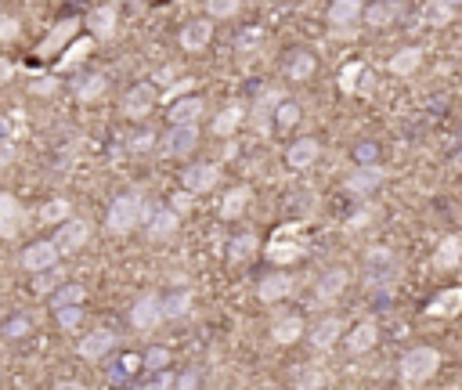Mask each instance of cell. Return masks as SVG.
<instances>
[{
  "instance_id": "cell-1",
  "label": "cell",
  "mask_w": 462,
  "mask_h": 390,
  "mask_svg": "<svg viewBox=\"0 0 462 390\" xmlns=\"http://www.w3.org/2000/svg\"><path fill=\"white\" fill-rule=\"evenodd\" d=\"M145 217H148V210H145V195L134 188V192H123V195H116V199H112L105 225H108V232L123 235V232H131L134 225H141Z\"/></svg>"
},
{
  "instance_id": "cell-2",
  "label": "cell",
  "mask_w": 462,
  "mask_h": 390,
  "mask_svg": "<svg viewBox=\"0 0 462 390\" xmlns=\"http://www.w3.org/2000/svg\"><path fill=\"white\" fill-rule=\"evenodd\" d=\"M397 278H401V260H397V253L386 250V246H372V250L365 253V283H369L372 290H390Z\"/></svg>"
},
{
  "instance_id": "cell-3",
  "label": "cell",
  "mask_w": 462,
  "mask_h": 390,
  "mask_svg": "<svg viewBox=\"0 0 462 390\" xmlns=\"http://www.w3.org/2000/svg\"><path fill=\"white\" fill-rule=\"evenodd\" d=\"M304 253H307V232L300 225H282L267 243V260L271 264H293Z\"/></svg>"
},
{
  "instance_id": "cell-4",
  "label": "cell",
  "mask_w": 462,
  "mask_h": 390,
  "mask_svg": "<svg viewBox=\"0 0 462 390\" xmlns=\"http://www.w3.org/2000/svg\"><path fill=\"white\" fill-rule=\"evenodd\" d=\"M441 369V354L434 347H412L409 354L401 358V379L404 383H426L434 372Z\"/></svg>"
},
{
  "instance_id": "cell-5",
  "label": "cell",
  "mask_w": 462,
  "mask_h": 390,
  "mask_svg": "<svg viewBox=\"0 0 462 390\" xmlns=\"http://www.w3.org/2000/svg\"><path fill=\"white\" fill-rule=\"evenodd\" d=\"M87 239H91V225L80 217H69V220H62V228H58V235L51 243L58 246V253H76Z\"/></svg>"
},
{
  "instance_id": "cell-6",
  "label": "cell",
  "mask_w": 462,
  "mask_h": 390,
  "mask_svg": "<svg viewBox=\"0 0 462 390\" xmlns=\"http://www.w3.org/2000/svg\"><path fill=\"white\" fill-rule=\"evenodd\" d=\"M195 145H199V127H195V123H173L170 134L163 138V152H166V155H181V159H185Z\"/></svg>"
},
{
  "instance_id": "cell-7",
  "label": "cell",
  "mask_w": 462,
  "mask_h": 390,
  "mask_svg": "<svg viewBox=\"0 0 462 390\" xmlns=\"http://www.w3.org/2000/svg\"><path fill=\"white\" fill-rule=\"evenodd\" d=\"M159 318H163V300H159L155 293H145V297L134 300V307H131V325H134L138 332L155 329Z\"/></svg>"
},
{
  "instance_id": "cell-8",
  "label": "cell",
  "mask_w": 462,
  "mask_h": 390,
  "mask_svg": "<svg viewBox=\"0 0 462 390\" xmlns=\"http://www.w3.org/2000/svg\"><path fill=\"white\" fill-rule=\"evenodd\" d=\"M22 220H26L22 203L8 192H0V239H15L22 232Z\"/></svg>"
},
{
  "instance_id": "cell-9",
  "label": "cell",
  "mask_w": 462,
  "mask_h": 390,
  "mask_svg": "<svg viewBox=\"0 0 462 390\" xmlns=\"http://www.w3.org/2000/svg\"><path fill=\"white\" fill-rule=\"evenodd\" d=\"M372 69L369 66H362V62H346L343 69H339V91H346V94H372Z\"/></svg>"
},
{
  "instance_id": "cell-10",
  "label": "cell",
  "mask_w": 462,
  "mask_h": 390,
  "mask_svg": "<svg viewBox=\"0 0 462 390\" xmlns=\"http://www.w3.org/2000/svg\"><path fill=\"white\" fill-rule=\"evenodd\" d=\"M152 108H155V87H152V84H138V87L127 91V98H123V116L145 120Z\"/></svg>"
},
{
  "instance_id": "cell-11",
  "label": "cell",
  "mask_w": 462,
  "mask_h": 390,
  "mask_svg": "<svg viewBox=\"0 0 462 390\" xmlns=\"http://www.w3.org/2000/svg\"><path fill=\"white\" fill-rule=\"evenodd\" d=\"M217 178H220V171H217L213 163H192V166H185V174H181V181H185V188L192 195L217 188Z\"/></svg>"
},
{
  "instance_id": "cell-12",
  "label": "cell",
  "mask_w": 462,
  "mask_h": 390,
  "mask_svg": "<svg viewBox=\"0 0 462 390\" xmlns=\"http://www.w3.org/2000/svg\"><path fill=\"white\" fill-rule=\"evenodd\" d=\"M112 347H116V337H112L108 329H94V332H87V337L76 344L80 358H87V362H101V358H108Z\"/></svg>"
},
{
  "instance_id": "cell-13",
  "label": "cell",
  "mask_w": 462,
  "mask_h": 390,
  "mask_svg": "<svg viewBox=\"0 0 462 390\" xmlns=\"http://www.w3.org/2000/svg\"><path fill=\"white\" fill-rule=\"evenodd\" d=\"M58 246L47 239V243H33V246H26V253H22V267L26 271H33V275H40V271H47V267H54L58 264Z\"/></svg>"
},
{
  "instance_id": "cell-14",
  "label": "cell",
  "mask_w": 462,
  "mask_h": 390,
  "mask_svg": "<svg viewBox=\"0 0 462 390\" xmlns=\"http://www.w3.org/2000/svg\"><path fill=\"white\" fill-rule=\"evenodd\" d=\"M365 19L362 0H332L329 4V26L332 29H354Z\"/></svg>"
},
{
  "instance_id": "cell-15",
  "label": "cell",
  "mask_w": 462,
  "mask_h": 390,
  "mask_svg": "<svg viewBox=\"0 0 462 390\" xmlns=\"http://www.w3.org/2000/svg\"><path fill=\"white\" fill-rule=\"evenodd\" d=\"M76 29H80V22L76 19H62V22H54V29L40 40V54H54V51H66L73 40H76Z\"/></svg>"
},
{
  "instance_id": "cell-16",
  "label": "cell",
  "mask_w": 462,
  "mask_h": 390,
  "mask_svg": "<svg viewBox=\"0 0 462 390\" xmlns=\"http://www.w3.org/2000/svg\"><path fill=\"white\" fill-rule=\"evenodd\" d=\"M383 166H358V171L354 174H346V192H351V195H369V192H376L379 185H383Z\"/></svg>"
},
{
  "instance_id": "cell-17",
  "label": "cell",
  "mask_w": 462,
  "mask_h": 390,
  "mask_svg": "<svg viewBox=\"0 0 462 390\" xmlns=\"http://www.w3.org/2000/svg\"><path fill=\"white\" fill-rule=\"evenodd\" d=\"M339 337H343V322L329 314V318H322V322H318V325L307 332V344H311L315 351H329V347H332Z\"/></svg>"
},
{
  "instance_id": "cell-18",
  "label": "cell",
  "mask_w": 462,
  "mask_h": 390,
  "mask_svg": "<svg viewBox=\"0 0 462 390\" xmlns=\"http://www.w3.org/2000/svg\"><path fill=\"white\" fill-rule=\"evenodd\" d=\"M318 152H322V145H318L315 138H300V141H293V145H289V152H285V163L293 166V171H307V166H315Z\"/></svg>"
},
{
  "instance_id": "cell-19",
  "label": "cell",
  "mask_w": 462,
  "mask_h": 390,
  "mask_svg": "<svg viewBox=\"0 0 462 390\" xmlns=\"http://www.w3.org/2000/svg\"><path fill=\"white\" fill-rule=\"evenodd\" d=\"M116 19H120V12H116V4H101L87 15V29L94 40H108L116 33Z\"/></svg>"
},
{
  "instance_id": "cell-20",
  "label": "cell",
  "mask_w": 462,
  "mask_h": 390,
  "mask_svg": "<svg viewBox=\"0 0 462 390\" xmlns=\"http://www.w3.org/2000/svg\"><path fill=\"white\" fill-rule=\"evenodd\" d=\"M260 300L264 304H275V300H285L289 293H293V278H289L285 271H275V275H264L260 278Z\"/></svg>"
},
{
  "instance_id": "cell-21",
  "label": "cell",
  "mask_w": 462,
  "mask_h": 390,
  "mask_svg": "<svg viewBox=\"0 0 462 390\" xmlns=\"http://www.w3.org/2000/svg\"><path fill=\"white\" fill-rule=\"evenodd\" d=\"M426 314H434V318H455V314H462V286H451V290L437 293L430 300Z\"/></svg>"
},
{
  "instance_id": "cell-22",
  "label": "cell",
  "mask_w": 462,
  "mask_h": 390,
  "mask_svg": "<svg viewBox=\"0 0 462 390\" xmlns=\"http://www.w3.org/2000/svg\"><path fill=\"white\" fill-rule=\"evenodd\" d=\"M376 337H379L376 322H372V318H365V322H358L351 332H346V347H351L354 354H365V351H372V347H376Z\"/></svg>"
},
{
  "instance_id": "cell-23",
  "label": "cell",
  "mask_w": 462,
  "mask_h": 390,
  "mask_svg": "<svg viewBox=\"0 0 462 390\" xmlns=\"http://www.w3.org/2000/svg\"><path fill=\"white\" fill-rule=\"evenodd\" d=\"M173 232H178V210L159 206V210L148 213V235L152 239H170Z\"/></svg>"
},
{
  "instance_id": "cell-24",
  "label": "cell",
  "mask_w": 462,
  "mask_h": 390,
  "mask_svg": "<svg viewBox=\"0 0 462 390\" xmlns=\"http://www.w3.org/2000/svg\"><path fill=\"white\" fill-rule=\"evenodd\" d=\"M210 36H213V26H210L206 19H192V22L181 29V47H185V51H203V47L210 44Z\"/></svg>"
},
{
  "instance_id": "cell-25",
  "label": "cell",
  "mask_w": 462,
  "mask_h": 390,
  "mask_svg": "<svg viewBox=\"0 0 462 390\" xmlns=\"http://www.w3.org/2000/svg\"><path fill=\"white\" fill-rule=\"evenodd\" d=\"M300 337H304V322L297 314H285V318H278L271 325V340L275 344H297Z\"/></svg>"
},
{
  "instance_id": "cell-26",
  "label": "cell",
  "mask_w": 462,
  "mask_h": 390,
  "mask_svg": "<svg viewBox=\"0 0 462 390\" xmlns=\"http://www.w3.org/2000/svg\"><path fill=\"white\" fill-rule=\"evenodd\" d=\"M343 286H346V271H343V267H329V271L318 278V300H322V304L336 300V297L343 293Z\"/></svg>"
},
{
  "instance_id": "cell-27",
  "label": "cell",
  "mask_w": 462,
  "mask_h": 390,
  "mask_svg": "<svg viewBox=\"0 0 462 390\" xmlns=\"http://www.w3.org/2000/svg\"><path fill=\"white\" fill-rule=\"evenodd\" d=\"M419 62H423V51L419 47H401L394 59H390V73L394 76H412L419 69Z\"/></svg>"
},
{
  "instance_id": "cell-28",
  "label": "cell",
  "mask_w": 462,
  "mask_h": 390,
  "mask_svg": "<svg viewBox=\"0 0 462 390\" xmlns=\"http://www.w3.org/2000/svg\"><path fill=\"white\" fill-rule=\"evenodd\" d=\"M203 98H178L170 108V123H195L203 116Z\"/></svg>"
},
{
  "instance_id": "cell-29",
  "label": "cell",
  "mask_w": 462,
  "mask_h": 390,
  "mask_svg": "<svg viewBox=\"0 0 462 390\" xmlns=\"http://www.w3.org/2000/svg\"><path fill=\"white\" fill-rule=\"evenodd\" d=\"M91 51H94V36H76V40L62 51V59H58V69H73V66H80Z\"/></svg>"
},
{
  "instance_id": "cell-30",
  "label": "cell",
  "mask_w": 462,
  "mask_h": 390,
  "mask_svg": "<svg viewBox=\"0 0 462 390\" xmlns=\"http://www.w3.org/2000/svg\"><path fill=\"white\" fill-rule=\"evenodd\" d=\"M188 311H192V293H188V290H173V293L163 297V318L178 322V318H185Z\"/></svg>"
},
{
  "instance_id": "cell-31",
  "label": "cell",
  "mask_w": 462,
  "mask_h": 390,
  "mask_svg": "<svg viewBox=\"0 0 462 390\" xmlns=\"http://www.w3.org/2000/svg\"><path fill=\"white\" fill-rule=\"evenodd\" d=\"M250 195H253V192H250V188H243V185H239V188H231V192L220 199V217H224V220H235V217L246 210Z\"/></svg>"
},
{
  "instance_id": "cell-32",
  "label": "cell",
  "mask_w": 462,
  "mask_h": 390,
  "mask_svg": "<svg viewBox=\"0 0 462 390\" xmlns=\"http://www.w3.org/2000/svg\"><path fill=\"white\" fill-rule=\"evenodd\" d=\"M397 15H401V8H397V4H390V0H379V4L365 8V26H372V29H383V26H390Z\"/></svg>"
},
{
  "instance_id": "cell-33",
  "label": "cell",
  "mask_w": 462,
  "mask_h": 390,
  "mask_svg": "<svg viewBox=\"0 0 462 390\" xmlns=\"http://www.w3.org/2000/svg\"><path fill=\"white\" fill-rule=\"evenodd\" d=\"M105 91H108L105 73H91V76H80V80H76V98H80V101H94V98H101Z\"/></svg>"
},
{
  "instance_id": "cell-34",
  "label": "cell",
  "mask_w": 462,
  "mask_h": 390,
  "mask_svg": "<svg viewBox=\"0 0 462 390\" xmlns=\"http://www.w3.org/2000/svg\"><path fill=\"white\" fill-rule=\"evenodd\" d=\"M458 257H462V239H458V235H448V239H441V243H437L434 264H437V267H455V264H458Z\"/></svg>"
},
{
  "instance_id": "cell-35",
  "label": "cell",
  "mask_w": 462,
  "mask_h": 390,
  "mask_svg": "<svg viewBox=\"0 0 462 390\" xmlns=\"http://www.w3.org/2000/svg\"><path fill=\"white\" fill-rule=\"evenodd\" d=\"M239 123H243V108H239V105H227V108H220V113L213 116V134H217V138H227Z\"/></svg>"
},
{
  "instance_id": "cell-36",
  "label": "cell",
  "mask_w": 462,
  "mask_h": 390,
  "mask_svg": "<svg viewBox=\"0 0 462 390\" xmlns=\"http://www.w3.org/2000/svg\"><path fill=\"white\" fill-rule=\"evenodd\" d=\"M138 369H145L138 354H123V358H116V362H112V369H108V383H127Z\"/></svg>"
},
{
  "instance_id": "cell-37",
  "label": "cell",
  "mask_w": 462,
  "mask_h": 390,
  "mask_svg": "<svg viewBox=\"0 0 462 390\" xmlns=\"http://www.w3.org/2000/svg\"><path fill=\"white\" fill-rule=\"evenodd\" d=\"M285 73H289V80H307L315 73V54L311 51H293V59H289Z\"/></svg>"
},
{
  "instance_id": "cell-38",
  "label": "cell",
  "mask_w": 462,
  "mask_h": 390,
  "mask_svg": "<svg viewBox=\"0 0 462 390\" xmlns=\"http://www.w3.org/2000/svg\"><path fill=\"white\" fill-rule=\"evenodd\" d=\"M69 217H73V206L66 199H51V203L40 206V220H44V225H62V220H69Z\"/></svg>"
},
{
  "instance_id": "cell-39",
  "label": "cell",
  "mask_w": 462,
  "mask_h": 390,
  "mask_svg": "<svg viewBox=\"0 0 462 390\" xmlns=\"http://www.w3.org/2000/svg\"><path fill=\"white\" fill-rule=\"evenodd\" d=\"M84 286L80 283H66V286H58L54 293H51V304L54 307H73V304H84Z\"/></svg>"
},
{
  "instance_id": "cell-40",
  "label": "cell",
  "mask_w": 462,
  "mask_h": 390,
  "mask_svg": "<svg viewBox=\"0 0 462 390\" xmlns=\"http://www.w3.org/2000/svg\"><path fill=\"white\" fill-rule=\"evenodd\" d=\"M62 283H66V271L58 267V264H54V267H47V271H40V275H36V283H33V290H36L40 297H47V293H54V290L62 286Z\"/></svg>"
},
{
  "instance_id": "cell-41",
  "label": "cell",
  "mask_w": 462,
  "mask_h": 390,
  "mask_svg": "<svg viewBox=\"0 0 462 390\" xmlns=\"http://www.w3.org/2000/svg\"><path fill=\"white\" fill-rule=\"evenodd\" d=\"M325 383V372L318 365H300V372L293 376V386L297 390H318Z\"/></svg>"
},
{
  "instance_id": "cell-42",
  "label": "cell",
  "mask_w": 462,
  "mask_h": 390,
  "mask_svg": "<svg viewBox=\"0 0 462 390\" xmlns=\"http://www.w3.org/2000/svg\"><path fill=\"white\" fill-rule=\"evenodd\" d=\"M29 329H33V322L26 314H12L4 325H0V337H4V340H22V337H29Z\"/></svg>"
},
{
  "instance_id": "cell-43",
  "label": "cell",
  "mask_w": 462,
  "mask_h": 390,
  "mask_svg": "<svg viewBox=\"0 0 462 390\" xmlns=\"http://www.w3.org/2000/svg\"><path fill=\"white\" fill-rule=\"evenodd\" d=\"M227 253L235 257V260H246V257H253L257 253V235L253 232H243V235H235L227 243Z\"/></svg>"
},
{
  "instance_id": "cell-44",
  "label": "cell",
  "mask_w": 462,
  "mask_h": 390,
  "mask_svg": "<svg viewBox=\"0 0 462 390\" xmlns=\"http://www.w3.org/2000/svg\"><path fill=\"white\" fill-rule=\"evenodd\" d=\"M297 120H300V105H297V101H278L275 123H278L282 131H289V127H297Z\"/></svg>"
},
{
  "instance_id": "cell-45",
  "label": "cell",
  "mask_w": 462,
  "mask_h": 390,
  "mask_svg": "<svg viewBox=\"0 0 462 390\" xmlns=\"http://www.w3.org/2000/svg\"><path fill=\"white\" fill-rule=\"evenodd\" d=\"M423 19H426L430 26H448V22L455 19V12L444 4V0H430V4H426V12H423Z\"/></svg>"
},
{
  "instance_id": "cell-46",
  "label": "cell",
  "mask_w": 462,
  "mask_h": 390,
  "mask_svg": "<svg viewBox=\"0 0 462 390\" xmlns=\"http://www.w3.org/2000/svg\"><path fill=\"white\" fill-rule=\"evenodd\" d=\"M170 386H173V376L166 369H159V372H145V379L134 390H170Z\"/></svg>"
},
{
  "instance_id": "cell-47",
  "label": "cell",
  "mask_w": 462,
  "mask_h": 390,
  "mask_svg": "<svg viewBox=\"0 0 462 390\" xmlns=\"http://www.w3.org/2000/svg\"><path fill=\"white\" fill-rule=\"evenodd\" d=\"M54 318H58V325H62L66 332H73V329L84 322V311H80V304H73V307H54Z\"/></svg>"
},
{
  "instance_id": "cell-48",
  "label": "cell",
  "mask_w": 462,
  "mask_h": 390,
  "mask_svg": "<svg viewBox=\"0 0 462 390\" xmlns=\"http://www.w3.org/2000/svg\"><path fill=\"white\" fill-rule=\"evenodd\" d=\"M141 365H145V372H159V369L170 365V351L166 347H148L145 358H141Z\"/></svg>"
},
{
  "instance_id": "cell-49",
  "label": "cell",
  "mask_w": 462,
  "mask_h": 390,
  "mask_svg": "<svg viewBox=\"0 0 462 390\" xmlns=\"http://www.w3.org/2000/svg\"><path fill=\"white\" fill-rule=\"evenodd\" d=\"M239 8H243V0H206V12L213 19H231Z\"/></svg>"
},
{
  "instance_id": "cell-50",
  "label": "cell",
  "mask_w": 462,
  "mask_h": 390,
  "mask_svg": "<svg viewBox=\"0 0 462 390\" xmlns=\"http://www.w3.org/2000/svg\"><path fill=\"white\" fill-rule=\"evenodd\" d=\"M376 155H379V148H376L372 141H365V145L354 148V163H358V166H379Z\"/></svg>"
},
{
  "instance_id": "cell-51",
  "label": "cell",
  "mask_w": 462,
  "mask_h": 390,
  "mask_svg": "<svg viewBox=\"0 0 462 390\" xmlns=\"http://www.w3.org/2000/svg\"><path fill=\"white\" fill-rule=\"evenodd\" d=\"M170 210H178V213L192 210V192H188V188H185V192H173V199H170Z\"/></svg>"
},
{
  "instance_id": "cell-52",
  "label": "cell",
  "mask_w": 462,
  "mask_h": 390,
  "mask_svg": "<svg viewBox=\"0 0 462 390\" xmlns=\"http://www.w3.org/2000/svg\"><path fill=\"white\" fill-rule=\"evenodd\" d=\"M15 163V145L8 141V138H0V171H4V166H12Z\"/></svg>"
},
{
  "instance_id": "cell-53",
  "label": "cell",
  "mask_w": 462,
  "mask_h": 390,
  "mask_svg": "<svg viewBox=\"0 0 462 390\" xmlns=\"http://www.w3.org/2000/svg\"><path fill=\"white\" fill-rule=\"evenodd\" d=\"M19 33V22L15 19H0V40H8V36H15Z\"/></svg>"
},
{
  "instance_id": "cell-54",
  "label": "cell",
  "mask_w": 462,
  "mask_h": 390,
  "mask_svg": "<svg viewBox=\"0 0 462 390\" xmlns=\"http://www.w3.org/2000/svg\"><path fill=\"white\" fill-rule=\"evenodd\" d=\"M8 80H15V66L8 59H0V87H4Z\"/></svg>"
},
{
  "instance_id": "cell-55",
  "label": "cell",
  "mask_w": 462,
  "mask_h": 390,
  "mask_svg": "<svg viewBox=\"0 0 462 390\" xmlns=\"http://www.w3.org/2000/svg\"><path fill=\"white\" fill-rule=\"evenodd\" d=\"M54 87H58V84H54V80H47V76H44V80H36V84H33V94H51V91H54Z\"/></svg>"
},
{
  "instance_id": "cell-56",
  "label": "cell",
  "mask_w": 462,
  "mask_h": 390,
  "mask_svg": "<svg viewBox=\"0 0 462 390\" xmlns=\"http://www.w3.org/2000/svg\"><path fill=\"white\" fill-rule=\"evenodd\" d=\"M173 386H178V390H195V376L192 372H185L178 383H173Z\"/></svg>"
},
{
  "instance_id": "cell-57",
  "label": "cell",
  "mask_w": 462,
  "mask_h": 390,
  "mask_svg": "<svg viewBox=\"0 0 462 390\" xmlns=\"http://www.w3.org/2000/svg\"><path fill=\"white\" fill-rule=\"evenodd\" d=\"M54 390H87V386H84V383H73V379H66V383H58Z\"/></svg>"
},
{
  "instance_id": "cell-58",
  "label": "cell",
  "mask_w": 462,
  "mask_h": 390,
  "mask_svg": "<svg viewBox=\"0 0 462 390\" xmlns=\"http://www.w3.org/2000/svg\"><path fill=\"white\" fill-rule=\"evenodd\" d=\"M148 145H152V134H138V141H134V152H138V148H148Z\"/></svg>"
},
{
  "instance_id": "cell-59",
  "label": "cell",
  "mask_w": 462,
  "mask_h": 390,
  "mask_svg": "<svg viewBox=\"0 0 462 390\" xmlns=\"http://www.w3.org/2000/svg\"><path fill=\"white\" fill-rule=\"evenodd\" d=\"M444 4H448L451 12H458V8H462V0H444Z\"/></svg>"
},
{
  "instance_id": "cell-60",
  "label": "cell",
  "mask_w": 462,
  "mask_h": 390,
  "mask_svg": "<svg viewBox=\"0 0 462 390\" xmlns=\"http://www.w3.org/2000/svg\"><path fill=\"white\" fill-rule=\"evenodd\" d=\"M458 138H462V134H458Z\"/></svg>"
}]
</instances>
